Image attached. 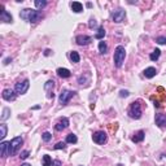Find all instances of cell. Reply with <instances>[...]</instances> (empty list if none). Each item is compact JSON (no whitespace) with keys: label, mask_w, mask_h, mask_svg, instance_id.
<instances>
[{"label":"cell","mask_w":166,"mask_h":166,"mask_svg":"<svg viewBox=\"0 0 166 166\" xmlns=\"http://www.w3.org/2000/svg\"><path fill=\"white\" fill-rule=\"evenodd\" d=\"M53 88H55V82L53 81H47L44 83V91L47 92L48 99H53Z\"/></svg>","instance_id":"obj_10"},{"label":"cell","mask_w":166,"mask_h":166,"mask_svg":"<svg viewBox=\"0 0 166 166\" xmlns=\"http://www.w3.org/2000/svg\"><path fill=\"white\" fill-rule=\"evenodd\" d=\"M2 16H0V20L3 21V22H7V23H10V22H13V17H12V14L8 13L7 10L4 9V7H2Z\"/></svg>","instance_id":"obj_14"},{"label":"cell","mask_w":166,"mask_h":166,"mask_svg":"<svg viewBox=\"0 0 166 166\" xmlns=\"http://www.w3.org/2000/svg\"><path fill=\"white\" fill-rule=\"evenodd\" d=\"M21 166H31V165H30V164H26V162H25V164H21Z\"/></svg>","instance_id":"obj_39"},{"label":"cell","mask_w":166,"mask_h":166,"mask_svg":"<svg viewBox=\"0 0 166 166\" xmlns=\"http://www.w3.org/2000/svg\"><path fill=\"white\" fill-rule=\"evenodd\" d=\"M57 75H59L60 78H69L71 75V73L69 69H66V67H59L57 69Z\"/></svg>","instance_id":"obj_18"},{"label":"cell","mask_w":166,"mask_h":166,"mask_svg":"<svg viewBox=\"0 0 166 166\" xmlns=\"http://www.w3.org/2000/svg\"><path fill=\"white\" fill-rule=\"evenodd\" d=\"M67 126H69V118L62 117V118H60V121L55 125V130L56 131H62V130H65Z\"/></svg>","instance_id":"obj_11"},{"label":"cell","mask_w":166,"mask_h":166,"mask_svg":"<svg viewBox=\"0 0 166 166\" xmlns=\"http://www.w3.org/2000/svg\"><path fill=\"white\" fill-rule=\"evenodd\" d=\"M117 166H123V165H122V164H118V165H117Z\"/></svg>","instance_id":"obj_40"},{"label":"cell","mask_w":166,"mask_h":166,"mask_svg":"<svg viewBox=\"0 0 166 166\" xmlns=\"http://www.w3.org/2000/svg\"><path fill=\"white\" fill-rule=\"evenodd\" d=\"M49 52H51L49 49H45V52H44V55H45V56H48V55H49Z\"/></svg>","instance_id":"obj_38"},{"label":"cell","mask_w":166,"mask_h":166,"mask_svg":"<svg viewBox=\"0 0 166 166\" xmlns=\"http://www.w3.org/2000/svg\"><path fill=\"white\" fill-rule=\"evenodd\" d=\"M156 43H158V44H166V36H157V38H156Z\"/></svg>","instance_id":"obj_31"},{"label":"cell","mask_w":166,"mask_h":166,"mask_svg":"<svg viewBox=\"0 0 166 166\" xmlns=\"http://www.w3.org/2000/svg\"><path fill=\"white\" fill-rule=\"evenodd\" d=\"M125 17H126V12H125L123 9H117V10H114V12L112 13V18H113V21L116 23H121L122 21L125 20Z\"/></svg>","instance_id":"obj_8"},{"label":"cell","mask_w":166,"mask_h":166,"mask_svg":"<svg viewBox=\"0 0 166 166\" xmlns=\"http://www.w3.org/2000/svg\"><path fill=\"white\" fill-rule=\"evenodd\" d=\"M78 142V138H77V135L75 134H69V135H66V142L65 143H69V144H75Z\"/></svg>","instance_id":"obj_22"},{"label":"cell","mask_w":166,"mask_h":166,"mask_svg":"<svg viewBox=\"0 0 166 166\" xmlns=\"http://www.w3.org/2000/svg\"><path fill=\"white\" fill-rule=\"evenodd\" d=\"M71 9L74 13H81L83 10V5L79 3V2H73L71 3Z\"/></svg>","instance_id":"obj_20"},{"label":"cell","mask_w":166,"mask_h":166,"mask_svg":"<svg viewBox=\"0 0 166 166\" xmlns=\"http://www.w3.org/2000/svg\"><path fill=\"white\" fill-rule=\"evenodd\" d=\"M29 87H30V81L29 79H23L22 82L16 83L14 91H16V93H18V95H23V93L27 92Z\"/></svg>","instance_id":"obj_6"},{"label":"cell","mask_w":166,"mask_h":166,"mask_svg":"<svg viewBox=\"0 0 166 166\" xmlns=\"http://www.w3.org/2000/svg\"><path fill=\"white\" fill-rule=\"evenodd\" d=\"M29 154H30L29 150H22L21 154H20V157H21V160H26V158L29 157Z\"/></svg>","instance_id":"obj_34"},{"label":"cell","mask_w":166,"mask_h":166,"mask_svg":"<svg viewBox=\"0 0 166 166\" xmlns=\"http://www.w3.org/2000/svg\"><path fill=\"white\" fill-rule=\"evenodd\" d=\"M75 95V91H70V90H62L60 92V96H59V100H60V104L62 105H66L67 103L70 101V99Z\"/></svg>","instance_id":"obj_5"},{"label":"cell","mask_w":166,"mask_h":166,"mask_svg":"<svg viewBox=\"0 0 166 166\" xmlns=\"http://www.w3.org/2000/svg\"><path fill=\"white\" fill-rule=\"evenodd\" d=\"M52 162H53V161H52V158L48 154L43 156V166H52Z\"/></svg>","instance_id":"obj_28"},{"label":"cell","mask_w":166,"mask_h":166,"mask_svg":"<svg viewBox=\"0 0 166 166\" xmlns=\"http://www.w3.org/2000/svg\"><path fill=\"white\" fill-rule=\"evenodd\" d=\"M34 4H35L36 9H43L47 5V2H45V0H35Z\"/></svg>","instance_id":"obj_27"},{"label":"cell","mask_w":166,"mask_h":166,"mask_svg":"<svg viewBox=\"0 0 166 166\" xmlns=\"http://www.w3.org/2000/svg\"><path fill=\"white\" fill-rule=\"evenodd\" d=\"M42 139H43V142H45V143H48L49 140L52 139V134L51 132H48V131H45L43 135H42Z\"/></svg>","instance_id":"obj_30"},{"label":"cell","mask_w":166,"mask_h":166,"mask_svg":"<svg viewBox=\"0 0 166 166\" xmlns=\"http://www.w3.org/2000/svg\"><path fill=\"white\" fill-rule=\"evenodd\" d=\"M9 61H12V59H10V57H8V59H5V60H4V64H5V65L9 64Z\"/></svg>","instance_id":"obj_37"},{"label":"cell","mask_w":166,"mask_h":166,"mask_svg":"<svg viewBox=\"0 0 166 166\" xmlns=\"http://www.w3.org/2000/svg\"><path fill=\"white\" fill-rule=\"evenodd\" d=\"M128 95H130V92L126 91V90H121V91H119V96H121V97H127Z\"/></svg>","instance_id":"obj_35"},{"label":"cell","mask_w":166,"mask_h":166,"mask_svg":"<svg viewBox=\"0 0 166 166\" xmlns=\"http://www.w3.org/2000/svg\"><path fill=\"white\" fill-rule=\"evenodd\" d=\"M99 52H100L101 55H105L108 52V45H106V43L104 40L99 42Z\"/></svg>","instance_id":"obj_21"},{"label":"cell","mask_w":166,"mask_h":166,"mask_svg":"<svg viewBox=\"0 0 166 166\" xmlns=\"http://www.w3.org/2000/svg\"><path fill=\"white\" fill-rule=\"evenodd\" d=\"M65 148H66V143L64 142H59L55 145V149H65Z\"/></svg>","instance_id":"obj_32"},{"label":"cell","mask_w":166,"mask_h":166,"mask_svg":"<svg viewBox=\"0 0 166 166\" xmlns=\"http://www.w3.org/2000/svg\"><path fill=\"white\" fill-rule=\"evenodd\" d=\"M160 56H161V51L157 48V49H154L152 53L149 55V59L152 60V61H156V60H158L160 59Z\"/></svg>","instance_id":"obj_26"},{"label":"cell","mask_w":166,"mask_h":166,"mask_svg":"<svg viewBox=\"0 0 166 166\" xmlns=\"http://www.w3.org/2000/svg\"><path fill=\"white\" fill-rule=\"evenodd\" d=\"M52 166H61V161L60 160H55L53 162H52Z\"/></svg>","instance_id":"obj_36"},{"label":"cell","mask_w":166,"mask_h":166,"mask_svg":"<svg viewBox=\"0 0 166 166\" xmlns=\"http://www.w3.org/2000/svg\"><path fill=\"white\" fill-rule=\"evenodd\" d=\"M92 140L96 144H105L108 142V136L104 131H96L95 134L92 135Z\"/></svg>","instance_id":"obj_7"},{"label":"cell","mask_w":166,"mask_h":166,"mask_svg":"<svg viewBox=\"0 0 166 166\" xmlns=\"http://www.w3.org/2000/svg\"><path fill=\"white\" fill-rule=\"evenodd\" d=\"M127 114L130 116V118H132V119H140L142 118L143 110H142V104H140V101H134V103L130 104Z\"/></svg>","instance_id":"obj_2"},{"label":"cell","mask_w":166,"mask_h":166,"mask_svg":"<svg viewBox=\"0 0 166 166\" xmlns=\"http://www.w3.org/2000/svg\"><path fill=\"white\" fill-rule=\"evenodd\" d=\"M23 143L22 136H16L9 142V156H14L20 150L21 145Z\"/></svg>","instance_id":"obj_4"},{"label":"cell","mask_w":166,"mask_h":166,"mask_svg":"<svg viewBox=\"0 0 166 166\" xmlns=\"http://www.w3.org/2000/svg\"><path fill=\"white\" fill-rule=\"evenodd\" d=\"M20 17L27 21L30 23H36L38 21H40L43 18V13L40 12V10H36V9H30V8H25L21 10L20 13Z\"/></svg>","instance_id":"obj_1"},{"label":"cell","mask_w":166,"mask_h":166,"mask_svg":"<svg viewBox=\"0 0 166 166\" xmlns=\"http://www.w3.org/2000/svg\"><path fill=\"white\" fill-rule=\"evenodd\" d=\"M0 152H2L3 158L9 156V142H2L0 143Z\"/></svg>","instance_id":"obj_15"},{"label":"cell","mask_w":166,"mask_h":166,"mask_svg":"<svg viewBox=\"0 0 166 166\" xmlns=\"http://www.w3.org/2000/svg\"><path fill=\"white\" fill-rule=\"evenodd\" d=\"M156 125L158 127H166V114L164 113H158L156 114Z\"/></svg>","instance_id":"obj_13"},{"label":"cell","mask_w":166,"mask_h":166,"mask_svg":"<svg viewBox=\"0 0 166 166\" xmlns=\"http://www.w3.org/2000/svg\"><path fill=\"white\" fill-rule=\"evenodd\" d=\"M0 131H2V132H0V139L3 140L5 136H7V132H8L7 125H5V123H2V125H0Z\"/></svg>","instance_id":"obj_25"},{"label":"cell","mask_w":166,"mask_h":166,"mask_svg":"<svg viewBox=\"0 0 166 166\" xmlns=\"http://www.w3.org/2000/svg\"><path fill=\"white\" fill-rule=\"evenodd\" d=\"M88 26H90V29H95V27H97V22H96V20H95V18H91V20H90V22H88Z\"/></svg>","instance_id":"obj_33"},{"label":"cell","mask_w":166,"mask_h":166,"mask_svg":"<svg viewBox=\"0 0 166 166\" xmlns=\"http://www.w3.org/2000/svg\"><path fill=\"white\" fill-rule=\"evenodd\" d=\"M143 74H144V77L145 78H153V77H156V74H157V70H156V67H153V66H149V67H147L144 71H143Z\"/></svg>","instance_id":"obj_17"},{"label":"cell","mask_w":166,"mask_h":166,"mask_svg":"<svg viewBox=\"0 0 166 166\" xmlns=\"http://www.w3.org/2000/svg\"><path fill=\"white\" fill-rule=\"evenodd\" d=\"M104 36H105V29H104L103 26H100V27L97 29V33L95 34V38L99 39V40H103Z\"/></svg>","instance_id":"obj_23"},{"label":"cell","mask_w":166,"mask_h":166,"mask_svg":"<svg viewBox=\"0 0 166 166\" xmlns=\"http://www.w3.org/2000/svg\"><path fill=\"white\" fill-rule=\"evenodd\" d=\"M144 138H145V132L143 131V130H139L138 132L134 134V136L131 138V140L134 143H142L144 140Z\"/></svg>","instance_id":"obj_16"},{"label":"cell","mask_w":166,"mask_h":166,"mask_svg":"<svg viewBox=\"0 0 166 166\" xmlns=\"http://www.w3.org/2000/svg\"><path fill=\"white\" fill-rule=\"evenodd\" d=\"M75 42L79 45H88L92 42V38L90 35H77Z\"/></svg>","instance_id":"obj_12"},{"label":"cell","mask_w":166,"mask_h":166,"mask_svg":"<svg viewBox=\"0 0 166 166\" xmlns=\"http://www.w3.org/2000/svg\"><path fill=\"white\" fill-rule=\"evenodd\" d=\"M70 60H71V62H74V64H77V62H79V60H81L79 53H78L77 51L70 52Z\"/></svg>","instance_id":"obj_24"},{"label":"cell","mask_w":166,"mask_h":166,"mask_svg":"<svg viewBox=\"0 0 166 166\" xmlns=\"http://www.w3.org/2000/svg\"><path fill=\"white\" fill-rule=\"evenodd\" d=\"M90 79H91V75L88 74V73H85V74H82L78 78V83H79L81 86H83V82H85V86H87L88 83H90Z\"/></svg>","instance_id":"obj_19"},{"label":"cell","mask_w":166,"mask_h":166,"mask_svg":"<svg viewBox=\"0 0 166 166\" xmlns=\"http://www.w3.org/2000/svg\"><path fill=\"white\" fill-rule=\"evenodd\" d=\"M16 91H13V90H10V88H5V90L3 91V93H2V96H3V99L4 100H7V101H14L16 100Z\"/></svg>","instance_id":"obj_9"},{"label":"cell","mask_w":166,"mask_h":166,"mask_svg":"<svg viewBox=\"0 0 166 166\" xmlns=\"http://www.w3.org/2000/svg\"><path fill=\"white\" fill-rule=\"evenodd\" d=\"M125 57H126V51H125V47L123 45H118L116 49H114V57H113V61H114V65L117 67H121L125 62Z\"/></svg>","instance_id":"obj_3"},{"label":"cell","mask_w":166,"mask_h":166,"mask_svg":"<svg viewBox=\"0 0 166 166\" xmlns=\"http://www.w3.org/2000/svg\"><path fill=\"white\" fill-rule=\"evenodd\" d=\"M9 114H10V109L9 108H4L3 109V114H2V121H7L9 118Z\"/></svg>","instance_id":"obj_29"}]
</instances>
